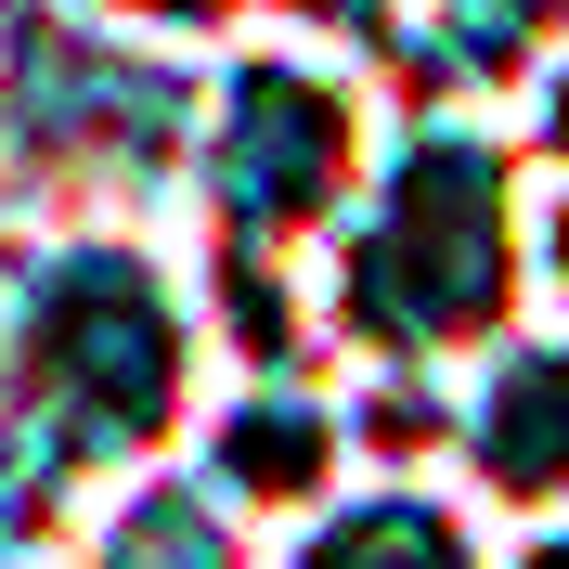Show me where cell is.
Listing matches in <instances>:
<instances>
[{
	"label": "cell",
	"instance_id": "1",
	"mask_svg": "<svg viewBox=\"0 0 569 569\" xmlns=\"http://www.w3.org/2000/svg\"><path fill=\"white\" fill-rule=\"evenodd\" d=\"M505 298V233H492V169L479 156H415L389 194V233L362 247V311L401 337H453Z\"/></svg>",
	"mask_w": 569,
	"mask_h": 569
},
{
	"label": "cell",
	"instance_id": "2",
	"mask_svg": "<svg viewBox=\"0 0 569 569\" xmlns=\"http://www.w3.org/2000/svg\"><path fill=\"white\" fill-rule=\"evenodd\" d=\"M337 169H350V117L323 91H298V78H247V130L220 142V181L259 220H311L337 194Z\"/></svg>",
	"mask_w": 569,
	"mask_h": 569
},
{
	"label": "cell",
	"instance_id": "3",
	"mask_svg": "<svg viewBox=\"0 0 569 569\" xmlns=\"http://www.w3.org/2000/svg\"><path fill=\"white\" fill-rule=\"evenodd\" d=\"M479 453H492L505 492H569V362H518L492 389V415H479Z\"/></svg>",
	"mask_w": 569,
	"mask_h": 569
},
{
	"label": "cell",
	"instance_id": "4",
	"mask_svg": "<svg viewBox=\"0 0 569 569\" xmlns=\"http://www.w3.org/2000/svg\"><path fill=\"white\" fill-rule=\"evenodd\" d=\"M311 569H466L453 557V531L440 518H415V505H389V518H362V531H337Z\"/></svg>",
	"mask_w": 569,
	"mask_h": 569
},
{
	"label": "cell",
	"instance_id": "5",
	"mask_svg": "<svg viewBox=\"0 0 569 569\" xmlns=\"http://www.w3.org/2000/svg\"><path fill=\"white\" fill-rule=\"evenodd\" d=\"M531 569H569V543H543V557H531Z\"/></svg>",
	"mask_w": 569,
	"mask_h": 569
},
{
	"label": "cell",
	"instance_id": "6",
	"mask_svg": "<svg viewBox=\"0 0 569 569\" xmlns=\"http://www.w3.org/2000/svg\"><path fill=\"white\" fill-rule=\"evenodd\" d=\"M142 13H194V0H142Z\"/></svg>",
	"mask_w": 569,
	"mask_h": 569
}]
</instances>
